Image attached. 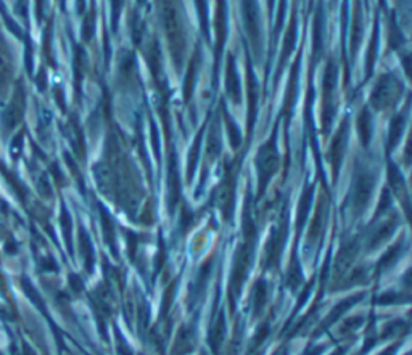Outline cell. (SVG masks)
Masks as SVG:
<instances>
[{
  "label": "cell",
  "mask_w": 412,
  "mask_h": 355,
  "mask_svg": "<svg viewBox=\"0 0 412 355\" xmlns=\"http://www.w3.org/2000/svg\"><path fill=\"white\" fill-rule=\"evenodd\" d=\"M7 69H8V58L7 53H5V48L0 44V81L7 76Z\"/></svg>",
  "instance_id": "1"
}]
</instances>
